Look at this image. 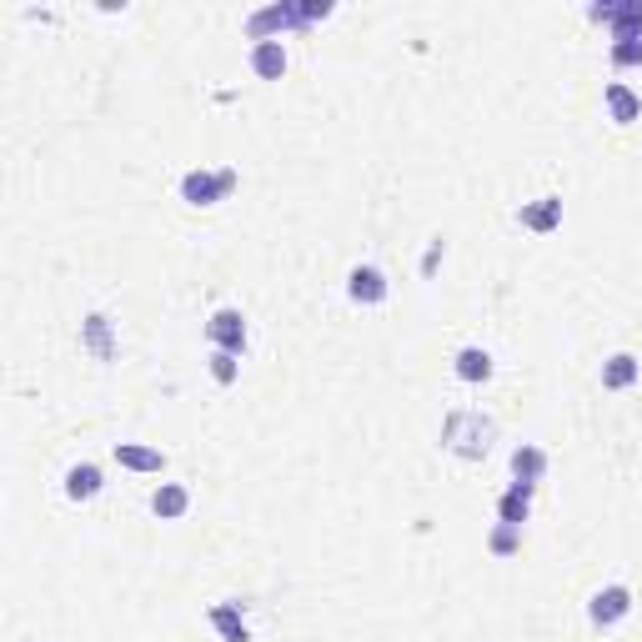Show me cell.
Instances as JSON below:
<instances>
[{
    "label": "cell",
    "instance_id": "obj_1",
    "mask_svg": "<svg viewBox=\"0 0 642 642\" xmlns=\"http://www.w3.org/2000/svg\"><path fill=\"white\" fill-rule=\"evenodd\" d=\"M492 442H497V422L487 412H477V407H457L442 422V447L452 457H462V462H482L492 452Z\"/></svg>",
    "mask_w": 642,
    "mask_h": 642
},
{
    "label": "cell",
    "instance_id": "obj_2",
    "mask_svg": "<svg viewBox=\"0 0 642 642\" xmlns=\"http://www.w3.org/2000/svg\"><path fill=\"white\" fill-rule=\"evenodd\" d=\"M236 181H241V171H236V166L186 171V176H181V201H186V206H216V201H226V196L236 191Z\"/></svg>",
    "mask_w": 642,
    "mask_h": 642
},
{
    "label": "cell",
    "instance_id": "obj_3",
    "mask_svg": "<svg viewBox=\"0 0 642 642\" xmlns=\"http://www.w3.org/2000/svg\"><path fill=\"white\" fill-rule=\"evenodd\" d=\"M587 16L597 26H607L612 41H637L642 36V0H602V6H587Z\"/></svg>",
    "mask_w": 642,
    "mask_h": 642
},
{
    "label": "cell",
    "instance_id": "obj_4",
    "mask_svg": "<svg viewBox=\"0 0 642 642\" xmlns=\"http://www.w3.org/2000/svg\"><path fill=\"white\" fill-rule=\"evenodd\" d=\"M206 342H211L216 352L241 357V352H246V316H241L236 306H221V311L206 321Z\"/></svg>",
    "mask_w": 642,
    "mask_h": 642
},
{
    "label": "cell",
    "instance_id": "obj_5",
    "mask_svg": "<svg viewBox=\"0 0 642 642\" xmlns=\"http://www.w3.org/2000/svg\"><path fill=\"white\" fill-rule=\"evenodd\" d=\"M281 31H301V16H296V6L291 0H281V6H266V11H256L251 21H246V36L261 46V41H281Z\"/></svg>",
    "mask_w": 642,
    "mask_h": 642
},
{
    "label": "cell",
    "instance_id": "obj_6",
    "mask_svg": "<svg viewBox=\"0 0 642 642\" xmlns=\"http://www.w3.org/2000/svg\"><path fill=\"white\" fill-rule=\"evenodd\" d=\"M627 612H632V592H627L622 582L592 592V602H587V622H592V627H617Z\"/></svg>",
    "mask_w": 642,
    "mask_h": 642
},
{
    "label": "cell",
    "instance_id": "obj_7",
    "mask_svg": "<svg viewBox=\"0 0 642 642\" xmlns=\"http://www.w3.org/2000/svg\"><path fill=\"white\" fill-rule=\"evenodd\" d=\"M347 296H352L357 306H382V301H387V271H382V266H352Z\"/></svg>",
    "mask_w": 642,
    "mask_h": 642
},
{
    "label": "cell",
    "instance_id": "obj_8",
    "mask_svg": "<svg viewBox=\"0 0 642 642\" xmlns=\"http://www.w3.org/2000/svg\"><path fill=\"white\" fill-rule=\"evenodd\" d=\"M81 347L96 357V362H116V337H111V316L106 311H91L81 321Z\"/></svg>",
    "mask_w": 642,
    "mask_h": 642
},
{
    "label": "cell",
    "instance_id": "obj_9",
    "mask_svg": "<svg viewBox=\"0 0 642 642\" xmlns=\"http://www.w3.org/2000/svg\"><path fill=\"white\" fill-rule=\"evenodd\" d=\"M517 221H522L527 231H537V236L557 231V226H562V196H537V201H527V206L517 211Z\"/></svg>",
    "mask_w": 642,
    "mask_h": 642
},
{
    "label": "cell",
    "instance_id": "obj_10",
    "mask_svg": "<svg viewBox=\"0 0 642 642\" xmlns=\"http://www.w3.org/2000/svg\"><path fill=\"white\" fill-rule=\"evenodd\" d=\"M452 372H457L462 382H472V387H477V382H487V377L497 372V362H492V352H487V347H462V352L452 357Z\"/></svg>",
    "mask_w": 642,
    "mask_h": 642
},
{
    "label": "cell",
    "instance_id": "obj_11",
    "mask_svg": "<svg viewBox=\"0 0 642 642\" xmlns=\"http://www.w3.org/2000/svg\"><path fill=\"white\" fill-rule=\"evenodd\" d=\"M637 377H642V362L632 352H617V357L602 362V387L607 392H627V387H637Z\"/></svg>",
    "mask_w": 642,
    "mask_h": 642
},
{
    "label": "cell",
    "instance_id": "obj_12",
    "mask_svg": "<svg viewBox=\"0 0 642 642\" xmlns=\"http://www.w3.org/2000/svg\"><path fill=\"white\" fill-rule=\"evenodd\" d=\"M116 462L126 472H166V452L161 447H141V442H116Z\"/></svg>",
    "mask_w": 642,
    "mask_h": 642
},
{
    "label": "cell",
    "instance_id": "obj_13",
    "mask_svg": "<svg viewBox=\"0 0 642 642\" xmlns=\"http://www.w3.org/2000/svg\"><path fill=\"white\" fill-rule=\"evenodd\" d=\"M186 507H191V492H186L181 482H161V487L151 492V512H156L161 522H181Z\"/></svg>",
    "mask_w": 642,
    "mask_h": 642
},
{
    "label": "cell",
    "instance_id": "obj_14",
    "mask_svg": "<svg viewBox=\"0 0 642 642\" xmlns=\"http://www.w3.org/2000/svg\"><path fill=\"white\" fill-rule=\"evenodd\" d=\"M512 477H517L522 487H537V482L547 477V452L532 447V442H522V447L512 452Z\"/></svg>",
    "mask_w": 642,
    "mask_h": 642
},
{
    "label": "cell",
    "instance_id": "obj_15",
    "mask_svg": "<svg viewBox=\"0 0 642 642\" xmlns=\"http://www.w3.org/2000/svg\"><path fill=\"white\" fill-rule=\"evenodd\" d=\"M532 492H537V487H522V482H512V487L502 492V502H497V522H507V527H522V522L532 517Z\"/></svg>",
    "mask_w": 642,
    "mask_h": 642
},
{
    "label": "cell",
    "instance_id": "obj_16",
    "mask_svg": "<svg viewBox=\"0 0 642 642\" xmlns=\"http://www.w3.org/2000/svg\"><path fill=\"white\" fill-rule=\"evenodd\" d=\"M251 71H256L261 81H281V76H286V46H281V41L251 46Z\"/></svg>",
    "mask_w": 642,
    "mask_h": 642
},
{
    "label": "cell",
    "instance_id": "obj_17",
    "mask_svg": "<svg viewBox=\"0 0 642 642\" xmlns=\"http://www.w3.org/2000/svg\"><path fill=\"white\" fill-rule=\"evenodd\" d=\"M602 101H607V116H612L617 126H632V121L642 116V101H637L632 86H622V81H612V86L602 91Z\"/></svg>",
    "mask_w": 642,
    "mask_h": 642
},
{
    "label": "cell",
    "instance_id": "obj_18",
    "mask_svg": "<svg viewBox=\"0 0 642 642\" xmlns=\"http://www.w3.org/2000/svg\"><path fill=\"white\" fill-rule=\"evenodd\" d=\"M211 627L226 637V642H251V627L241 617V602H216L211 607Z\"/></svg>",
    "mask_w": 642,
    "mask_h": 642
},
{
    "label": "cell",
    "instance_id": "obj_19",
    "mask_svg": "<svg viewBox=\"0 0 642 642\" xmlns=\"http://www.w3.org/2000/svg\"><path fill=\"white\" fill-rule=\"evenodd\" d=\"M101 492V467L96 462H76L71 472H66V497L71 502H91Z\"/></svg>",
    "mask_w": 642,
    "mask_h": 642
},
{
    "label": "cell",
    "instance_id": "obj_20",
    "mask_svg": "<svg viewBox=\"0 0 642 642\" xmlns=\"http://www.w3.org/2000/svg\"><path fill=\"white\" fill-rule=\"evenodd\" d=\"M497 557H512L517 547H522V527H507V522H497V532H492V542H487Z\"/></svg>",
    "mask_w": 642,
    "mask_h": 642
},
{
    "label": "cell",
    "instance_id": "obj_21",
    "mask_svg": "<svg viewBox=\"0 0 642 642\" xmlns=\"http://www.w3.org/2000/svg\"><path fill=\"white\" fill-rule=\"evenodd\" d=\"M612 66H617V71L642 66V36H637V41H612Z\"/></svg>",
    "mask_w": 642,
    "mask_h": 642
},
{
    "label": "cell",
    "instance_id": "obj_22",
    "mask_svg": "<svg viewBox=\"0 0 642 642\" xmlns=\"http://www.w3.org/2000/svg\"><path fill=\"white\" fill-rule=\"evenodd\" d=\"M337 6H332V0H301V6H296V16H301V26H316V21H327Z\"/></svg>",
    "mask_w": 642,
    "mask_h": 642
},
{
    "label": "cell",
    "instance_id": "obj_23",
    "mask_svg": "<svg viewBox=\"0 0 642 642\" xmlns=\"http://www.w3.org/2000/svg\"><path fill=\"white\" fill-rule=\"evenodd\" d=\"M236 372H241V367H236V357H231V352H211V377H216L221 387H231V382H236Z\"/></svg>",
    "mask_w": 642,
    "mask_h": 642
},
{
    "label": "cell",
    "instance_id": "obj_24",
    "mask_svg": "<svg viewBox=\"0 0 642 642\" xmlns=\"http://www.w3.org/2000/svg\"><path fill=\"white\" fill-rule=\"evenodd\" d=\"M437 261H442V241H432L427 261H422V276H437Z\"/></svg>",
    "mask_w": 642,
    "mask_h": 642
}]
</instances>
